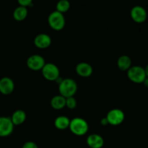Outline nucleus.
Listing matches in <instances>:
<instances>
[{
    "instance_id": "nucleus-15",
    "label": "nucleus",
    "mask_w": 148,
    "mask_h": 148,
    "mask_svg": "<svg viewBox=\"0 0 148 148\" xmlns=\"http://www.w3.org/2000/svg\"><path fill=\"white\" fill-rule=\"evenodd\" d=\"M117 66L121 71H127L132 66V59L127 55L119 56L117 60Z\"/></svg>"
},
{
    "instance_id": "nucleus-2",
    "label": "nucleus",
    "mask_w": 148,
    "mask_h": 148,
    "mask_svg": "<svg viewBox=\"0 0 148 148\" xmlns=\"http://www.w3.org/2000/svg\"><path fill=\"white\" fill-rule=\"evenodd\" d=\"M70 131L77 136H83L89 130V125L86 120L79 117L72 119L70 120L69 127Z\"/></svg>"
},
{
    "instance_id": "nucleus-1",
    "label": "nucleus",
    "mask_w": 148,
    "mask_h": 148,
    "mask_svg": "<svg viewBox=\"0 0 148 148\" xmlns=\"http://www.w3.org/2000/svg\"><path fill=\"white\" fill-rule=\"evenodd\" d=\"M77 91V84L72 78L63 79L59 85V92L65 98L73 97Z\"/></svg>"
},
{
    "instance_id": "nucleus-22",
    "label": "nucleus",
    "mask_w": 148,
    "mask_h": 148,
    "mask_svg": "<svg viewBox=\"0 0 148 148\" xmlns=\"http://www.w3.org/2000/svg\"><path fill=\"white\" fill-rule=\"evenodd\" d=\"M22 148H38L37 145L35 143L31 141L29 142H26L24 145H23V147Z\"/></svg>"
},
{
    "instance_id": "nucleus-21",
    "label": "nucleus",
    "mask_w": 148,
    "mask_h": 148,
    "mask_svg": "<svg viewBox=\"0 0 148 148\" xmlns=\"http://www.w3.org/2000/svg\"><path fill=\"white\" fill-rule=\"evenodd\" d=\"M18 3L20 6L27 7H27H32L31 5H33L32 0H19Z\"/></svg>"
},
{
    "instance_id": "nucleus-24",
    "label": "nucleus",
    "mask_w": 148,
    "mask_h": 148,
    "mask_svg": "<svg viewBox=\"0 0 148 148\" xmlns=\"http://www.w3.org/2000/svg\"><path fill=\"white\" fill-rule=\"evenodd\" d=\"M143 84H144L145 85V87L147 88H148V77H146V79H145L144 82H143Z\"/></svg>"
},
{
    "instance_id": "nucleus-18",
    "label": "nucleus",
    "mask_w": 148,
    "mask_h": 148,
    "mask_svg": "<svg viewBox=\"0 0 148 148\" xmlns=\"http://www.w3.org/2000/svg\"><path fill=\"white\" fill-rule=\"evenodd\" d=\"M28 10L27 7L18 6L13 12V17L17 21H23L27 17Z\"/></svg>"
},
{
    "instance_id": "nucleus-20",
    "label": "nucleus",
    "mask_w": 148,
    "mask_h": 148,
    "mask_svg": "<svg viewBox=\"0 0 148 148\" xmlns=\"http://www.w3.org/2000/svg\"><path fill=\"white\" fill-rule=\"evenodd\" d=\"M77 104V102L74 96L66 98V106L69 109H74L76 108Z\"/></svg>"
},
{
    "instance_id": "nucleus-25",
    "label": "nucleus",
    "mask_w": 148,
    "mask_h": 148,
    "mask_svg": "<svg viewBox=\"0 0 148 148\" xmlns=\"http://www.w3.org/2000/svg\"><path fill=\"white\" fill-rule=\"evenodd\" d=\"M145 71L146 77H148V64H147V66H145Z\"/></svg>"
},
{
    "instance_id": "nucleus-6",
    "label": "nucleus",
    "mask_w": 148,
    "mask_h": 148,
    "mask_svg": "<svg viewBox=\"0 0 148 148\" xmlns=\"http://www.w3.org/2000/svg\"><path fill=\"white\" fill-rule=\"evenodd\" d=\"M106 118L109 124L113 126H118L124 121L125 114L122 110L114 108L108 111Z\"/></svg>"
},
{
    "instance_id": "nucleus-13",
    "label": "nucleus",
    "mask_w": 148,
    "mask_h": 148,
    "mask_svg": "<svg viewBox=\"0 0 148 148\" xmlns=\"http://www.w3.org/2000/svg\"><path fill=\"white\" fill-rule=\"evenodd\" d=\"M87 144L90 148H101L104 145V140L98 134H91L87 137Z\"/></svg>"
},
{
    "instance_id": "nucleus-14",
    "label": "nucleus",
    "mask_w": 148,
    "mask_h": 148,
    "mask_svg": "<svg viewBox=\"0 0 148 148\" xmlns=\"http://www.w3.org/2000/svg\"><path fill=\"white\" fill-rule=\"evenodd\" d=\"M26 113L23 110H16L11 116V121L14 126H18L23 124L26 120Z\"/></svg>"
},
{
    "instance_id": "nucleus-19",
    "label": "nucleus",
    "mask_w": 148,
    "mask_h": 148,
    "mask_svg": "<svg viewBox=\"0 0 148 148\" xmlns=\"http://www.w3.org/2000/svg\"><path fill=\"white\" fill-rule=\"evenodd\" d=\"M56 10L61 13H64L67 12L70 8V3L67 0H60L57 2L56 6Z\"/></svg>"
},
{
    "instance_id": "nucleus-8",
    "label": "nucleus",
    "mask_w": 148,
    "mask_h": 148,
    "mask_svg": "<svg viewBox=\"0 0 148 148\" xmlns=\"http://www.w3.org/2000/svg\"><path fill=\"white\" fill-rule=\"evenodd\" d=\"M14 127L10 117L0 116V137L10 136L13 132Z\"/></svg>"
},
{
    "instance_id": "nucleus-12",
    "label": "nucleus",
    "mask_w": 148,
    "mask_h": 148,
    "mask_svg": "<svg viewBox=\"0 0 148 148\" xmlns=\"http://www.w3.org/2000/svg\"><path fill=\"white\" fill-rule=\"evenodd\" d=\"M77 74L82 77H88L91 76L93 72L92 66L87 62H79L75 68Z\"/></svg>"
},
{
    "instance_id": "nucleus-3",
    "label": "nucleus",
    "mask_w": 148,
    "mask_h": 148,
    "mask_svg": "<svg viewBox=\"0 0 148 148\" xmlns=\"http://www.w3.org/2000/svg\"><path fill=\"white\" fill-rule=\"evenodd\" d=\"M48 23L53 30L59 31L64 27L66 20L63 13L58 12L57 10L53 11L48 17Z\"/></svg>"
},
{
    "instance_id": "nucleus-5",
    "label": "nucleus",
    "mask_w": 148,
    "mask_h": 148,
    "mask_svg": "<svg viewBox=\"0 0 148 148\" xmlns=\"http://www.w3.org/2000/svg\"><path fill=\"white\" fill-rule=\"evenodd\" d=\"M43 77L49 81H56L60 77L59 67L53 63H46L41 69Z\"/></svg>"
},
{
    "instance_id": "nucleus-23",
    "label": "nucleus",
    "mask_w": 148,
    "mask_h": 148,
    "mask_svg": "<svg viewBox=\"0 0 148 148\" xmlns=\"http://www.w3.org/2000/svg\"><path fill=\"white\" fill-rule=\"evenodd\" d=\"M101 124H102L103 126H106V125H107V124H108V121H107L106 118L102 119L101 121Z\"/></svg>"
},
{
    "instance_id": "nucleus-4",
    "label": "nucleus",
    "mask_w": 148,
    "mask_h": 148,
    "mask_svg": "<svg viewBox=\"0 0 148 148\" xmlns=\"http://www.w3.org/2000/svg\"><path fill=\"white\" fill-rule=\"evenodd\" d=\"M127 77L132 82L134 83H143L146 79L145 68L140 66H132L127 70Z\"/></svg>"
},
{
    "instance_id": "nucleus-17",
    "label": "nucleus",
    "mask_w": 148,
    "mask_h": 148,
    "mask_svg": "<svg viewBox=\"0 0 148 148\" xmlns=\"http://www.w3.org/2000/svg\"><path fill=\"white\" fill-rule=\"evenodd\" d=\"M51 106L53 109H62L66 106V98L61 95H55L51 100Z\"/></svg>"
},
{
    "instance_id": "nucleus-10",
    "label": "nucleus",
    "mask_w": 148,
    "mask_h": 148,
    "mask_svg": "<svg viewBox=\"0 0 148 148\" xmlns=\"http://www.w3.org/2000/svg\"><path fill=\"white\" fill-rule=\"evenodd\" d=\"M14 81L8 77H4L0 79V92L3 95H10L14 91Z\"/></svg>"
},
{
    "instance_id": "nucleus-11",
    "label": "nucleus",
    "mask_w": 148,
    "mask_h": 148,
    "mask_svg": "<svg viewBox=\"0 0 148 148\" xmlns=\"http://www.w3.org/2000/svg\"><path fill=\"white\" fill-rule=\"evenodd\" d=\"M51 38L46 33H40L34 38V44L38 49H44L49 47L51 44Z\"/></svg>"
},
{
    "instance_id": "nucleus-9",
    "label": "nucleus",
    "mask_w": 148,
    "mask_h": 148,
    "mask_svg": "<svg viewBox=\"0 0 148 148\" xmlns=\"http://www.w3.org/2000/svg\"><path fill=\"white\" fill-rule=\"evenodd\" d=\"M132 19L137 23H143L147 20V13L145 9L140 5H136L130 11Z\"/></svg>"
},
{
    "instance_id": "nucleus-16",
    "label": "nucleus",
    "mask_w": 148,
    "mask_h": 148,
    "mask_svg": "<svg viewBox=\"0 0 148 148\" xmlns=\"http://www.w3.org/2000/svg\"><path fill=\"white\" fill-rule=\"evenodd\" d=\"M70 119L66 116H59L54 121V126L59 130H64L69 128Z\"/></svg>"
},
{
    "instance_id": "nucleus-7",
    "label": "nucleus",
    "mask_w": 148,
    "mask_h": 148,
    "mask_svg": "<svg viewBox=\"0 0 148 148\" xmlns=\"http://www.w3.org/2000/svg\"><path fill=\"white\" fill-rule=\"evenodd\" d=\"M27 66L33 71L41 70L46 64L44 58L39 54H33L29 56L27 59Z\"/></svg>"
}]
</instances>
